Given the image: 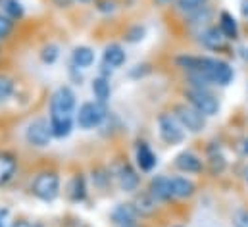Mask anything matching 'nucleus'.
I'll list each match as a JSON object with an SVG mask.
<instances>
[{
	"label": "nucleus",
	"mask_w": 248,
	"mask_h": 227,
	"mask_svg": "<svg viewBox=\"0 0 248 227\" xmlns=\"http://www.w3.org/2000/svg\"><path fill=\"white\" fill-rule=\"evenodd\" d=\"M27 195L45 206L58 202L63 196L62 171L54 166H43L35 170L27 181Z\"/></svg>",
	"instance_id": "f257e3e1"
},
{
	"label": "nucleus",
	"mask_w": 248,
	"mask_h": 227,
	"mask_svg": "<svg viewBox=\"0 0 248 227\" xmlns=\"http://www.w3.org/2000/svg\"><path fill=\"white\" fill-rule=\"evenodd\" d=\"M19 139L25 148L33 152H45L54 145L52 127L46 114H33L19 125Z\"/></svg>",
	"instance_id": "f03ea898"
},
{
	"label": "nucleus",
	"mask_w": 248,
	"mask_h": 227,
	"mask_svg": "<svg viewBox=\"0 0 248 227\" xmlns=\"http://www.w3.org/2000/svg\"><path fill=\"white\" fill-rule=\"evenodd\" d=\"M108 164H110V170L114 173L118 193H122L125 196H131L139 189H142V173L137 170V166L133 164V160L127 154H124V152L116 154Z\"/></svg>",
	"instance_id": "7ed1b4c3"
},
{
	"label": "nucleus",
	"mask_w": 248,
	"mask_h": 227,
	"mask_svg": "<svg viewBox=\"0 0 248 227\" xmlns=\"http://www.w3.org/2000/svg\"><path fill=\"white\" fill-rule=\"evenodd\" d=\"M198 73H202L214 89H227L235 81V67L227 58L216 54H200Z\"/></svg>",
	"instance_id": "20e7f679"
},
{
	"label": "nucleus",
	"mask_w": 248,
	"mask_h": 227,
	"mask_svg": "<svg viewBox=\"0 0 248 227\" xmlns=\"http://www.w3.org/2000/svg\"><path fill=\"white\" fill-rule=\"evenodd\" d=\"M79 106V97L73 85L62 83L50 91L46 100V115L48 117H75Z\"/></svg>",
	"instance_id": "39448f33"
},
{
	"label": "nucleus",
	"mask_w": 248,
	"mask_h": 227,
	"mask_svg": "<svg viewBox=\"0 0 248 227\" xmlns=\"http://www.w3.org/2000/svg\"><path fill=\"white\" fill-rule=\"evenodd\" d=\"M154 127H156L158 141L168 148H175V146L185 145L186 137H188V133L183 129L179 119L171 114V110H160L156 114Z\"/></svg>",
	"instance_id": "423d86ee"
},
{
	"label": "nucleus",
	"mask_w": 248,
	"mask_h": 227,
	"mask_svg": "<svg viewBox=\"0 0 248 227\" xmlns=\"http://www.w3.org/2000/svg\"><path fill=\"white\" fill-rule=\"evenodd\" d=\"M110 112H112L110 104H102L94 98L83 100V102H79L77 112H75V125L83 133L98 131L100 125L106 121V117L110 115Z\"/></svg>",
	"instance_id": "0eeeda50"
},
{
	"label": "nucleus",
	"mask_w": 248,
	"mask_h": 227,
	"mask_svg": "<svg viewBox=\"0 0 248 227\" xmlns=\"http://www.w3.org/2000/svg\"><path fill=\"white\" fill-rule=\"evenodd\" d=\"M181 98L186 100L190 106H194L200 114H204L208 119L217 117L221 114V98L216 93V89H190L183 87Z\"/></svg>",
	"instance_id": "6e6552de"
},
{
	"label": "nucleus",
	"mask_w": 248,
	"mask_h": 227,
	"mask_svg": "<svg viewBox=\"0 0 248 227\" xmlns=\"http://www.w3.org/2000/svg\"><path fill=\"white\" fill-rule=\"evenodd\" d=\"M170 110L179 119V123L183 125V129H185L188 135H192V137H198V135H202L208 129V121L210 119L204 114L198 112L194 106H190L186 100L173 102L170 106Z\"/></svg>",
	"instance_id": "1a4fd4ad"
},
{
	"label": "nucleus",
	"mask_w": 248,
	"mask_h": 227,
	"mask_svg": "<svg viewBox=\"0 0 248 227\" xmlns=\"http://www.w3.org/2000/svg\"><path fill=\"white\" fill-rule=\"evenodd\" d=\"M91 183H89V175L85 170H73L65 183H63V198L71 204V206H83L89 202L91 198Z\"/></svg>",
	"instance_id": "9d476101"
},
{
	"label": "nucleus",
	"mask_w": 248,
	"mask_h": 227,
	"mask_svg": "<svg viewBox=\"0 0 248 227\" xmlns=\"http://www.w3.org/2000/svg\"><path fill=\"white\" fill-rule=\"evenodd\" d=\"M190 39L194 41V45L206 52H214L216 56H219L221 52H231L233 47L231 43L223 37V33L219 31V27L216 23L200 29V31H194L190 33Z\"/></svg>",
	"instance_id": "9b49d317"
},
{
	"label": "nucleus",
	"mask_w": 248,
	"mask_h": 227,
	"mask_svg": "<svg viewBox=\"0 0 248 227\" xmlns=\"http://www.w3.org/2000/svg\"><path fill=\"white\" fill-rule=\"evenodd\" d=\"M131 160H133V164L137 166V170L140 171L142 175H152L158 168V164H160L158 152L154 150L152 143L146 137H140V135L135 137V141H133Z\"/></svg>",
	"instance_id": "f8f14e48"
},
{
	"label": "nucleus",
	"mask_w": 248,
	"mask_h": 227,
	"mask_svg": "<svg viewBox=\"0 0 248 227\" xmlns=\"http://www.w3.org/2000/svg\"><path fill=\"white\" fill-rule=\"evenodd\" d=\"M89 175V183H91V189L96 193V195H110L116 191V181H114V173L110 170V164L108 162H94L91 164V168L87 170Z\"/></svg>",
	"instance_id": "ddd939ff"
},
{
	"label": "nucleus",
	"mask_w": 248,
	"mask_h": 227,
	"mask_svg": "<svg viewBox=\"0 0 248 227\" xmlns=\"http://www.w3.org/2000/svg\"><path fill=\"white\" fill-rule=\"evenodd\" d=\"M171 164H173V170L177 171V173H183V175L194 177V175H204V173H206L204 156H200V154H198L196 150H192V148H181V150L173 156Z\"/></svg>",
	"instance_id": "4468645a"
},
{
	"label": "nucleus",
	"mask_w": 248,
	"mask_h": 227,
	"mask_svg": "<svg viewBox=\"0 0 248 227\" xmlns=\"http://www.w3.org/2000/svg\"><path fill=\"white\" fill-rule=\"evenodd\" d=\"M204 162H206V173L210 177H221L229 170V158L223 150V145L217 141H210L204 146Z\"/></svg>",
	"instance_id": "2eb2a0df"
},
{
	"label": "nucleus",
	"mask_w": 248,
	"mask_h": 227,
	"mask_svg": "<svg viewBox=\"0 0 248 227\" xmlns=\"http://www.w3.org/2000/svg\"><path fill=\"white\" fill-rule=\"evenodd\" d=\"M21 173L19 154L12 148H0V191L10 187Z\"/></svg>",
	"instance_id": "dca6fc26"
},
{
	"label": "nucleus",
	"mask_w": 248,
	"mask_h": 227,
	"mask_svg": "<svg viewBox=\"0 0 248 227\" xmlns=\"http://www.w3.org/2000/svg\"><path fill=\"white\" fill-rule=\"evenodd\" d=\"M131 198V202H133V206H135V210L139 212V216H140V220L146 224V222H152V220H156L158 216H160V212H162V204L146 191V189H139L135 195H131L129 196Z\"/></svg>",
	"instance_id": "f3484780"
},
{
	"label": "nucleus",
	"mask_w": 248,
	"mask_h": 227,
	"mask_svg": "<svg viewBox=\"0 0 248 227\" xmlns=\"http://www.w3.org/2000/svg\"><path fill=\"white\" fill-rule=\"evenodd\" d=\"M108 222H110L112 227H129V226L140 224L142 220H140L139 212L135 210L131 198H127V200L116 202V204L110 208V212H108Z\"/></svg>",
	"instance_id": "a211bd4d"
},
{
	"label": "nucleus",
	"mask_w": 248,
	"mask_h": 227,
	"mask_svg": "<svg viewBox=\"0 0 248 227\" xmlns=\"http://www.w3.org/2000/svg\"><path fill=\"white\" fill-rule=\"evenodd\" d=\"M162 206H170V204H175V198H173V193H171V175L170 173H156V175H150L146 187H144Z\"/></svg>",
	"instance_id": "6ab92c4d"
},
{
	"label": "nucleus",
	"mask_w": 248,
	"mask_h": 227,
	"mask_svg": "<svg viewBox=\"0 0 248 227\" xmlns=\"http://www.w3.org/2000/svg\"><path fill=\"white\" fill-rule=\"evenodd\" d=\"M100 62L114 67L116 71L127 67L129 62V52H127V45H124L122 41H108L104 43L102 50H100Z\"/></svg>",
	"instance_id": "aec40b11"
},
{
	"label": "nucleus",
	"mask_w": 248,
	"mask_h": 227,
	"mask_svg": "<svg viewBox=\"0 0 248 227\" xmlns=\"http://www.w3.org/2000/svg\"><path fill=\"white\" fill-rule=\"evenodd\" d=\"M216 17H217V10L212 4H208L204 8H198V10H194V12L183 16L181 17V23H183V27H185L188 33H194V31H200V29L216 23Z\"/></svg>",
	"instance_id": "412c9836"
},
{
	"label": "nucleus",
	"mask_w": 248,
	"mask_h": 227,
	"mask_svg": "<svg viewBox=\"0 0 248 227\" xmlns=\"http://www.w3.org/2000/svg\"><path fill=\"white\" fill-rule=\"evenodd\" d=\"M67 64H71V65H75L83 71H89L98 64V52H96L94 47H91L87 43H79V45L71 47Z\"/></svg>",
	"instance_id": "4be33fe9"
},
{
	"label": "nucleus",
	"mask_w": 248,
	"mask_h": 227,
	"mask_svg": "<svg viewBox=\"0 0 248 227\" xmlns=\"http://www.w3.org/2000/svg\"><path fill=\"white\" fill-rule=\"evenodd\" d=\"M171 193H173L175 202H190L198 195V183L190 175L173 173L171 175Z\"/></svg>",
	"instance_id": "5701e85b"
},
{
	"label": "nucleus",
	"mask_w": 248,
	"mask_h": 227,
	"mask_svg": "<svg viewBox=\"0 0 248 227\" xmlns=\"http://www.w3.org/2000/svg\"><path fill=\"white\" fill-rule=\"evenodd\" d=\"M216 25L219 27V31L223 33V37L233 45L241 41V21L239 17L229 12V10H219L217 17H216Z\"/></svg>",
	"instance_id": "b1692460"
},
{
	"label": "nucleus",
	"mask_w": 248,
	"mask_h": 227,
	"mask_svg": "<svg viewBox=\"0 0 248 227\" xmlns=\"http://www.w3.org/2000/svg\"><path fill=\"white\" fill-rule=\"evenodd\" d=\"M89 89H91V95L94 100L102 102V104H110L112 102V95H114V85H112V79L108 77H102V75H94L89 83Z\"/></svg>",
	"instance_id": "393cba45"
},
{
	"label": "nucleus",
	"mask_w": 248,
	"mask_h": 227,
	"mask_svg": "<svg viewBox=\"0 0 248 227\" xmlns=\"http://www.w3.org/2000/svg\"><path fill=\"white\" fill-rule=\"evenodd\" d=\"M17 93H19V81L12 73L0 69V108L16 100Z\"/></svg>",
	"instance_id": "a878e982"
},
{
	"label": "nucleus",
	"mask_w": 248,
	"mask_h": 227,
	"mask_svg": "<svg viewBox=\"0 0 248 227\" xmlns=\"http://www.w3.org/2000/svg\"><path fill=\"white\" fill-rule=\"evenodd\" d=\"M148 37V27L142 21H133L129 25H125L122 31V43L127 47H135L144 43V39Z\"/></svg>",
	"instance_id": "bb28decb"
},
{
	"label": "nucleus",
	"mask_w": 248,
	"mask_h": 227,
	"mask_svg": "<svg viewBox=\"0 0 248 227\" xmlns=\"http://www.w3.org/2000/svg\"><path fill=\"white\" fill-rule=\"evenodd\" d=\"M124 131H125V123H124V119H122V115L112 110V112H110V115L106 117V121L100 125V129H98L96 133H98L102 139L112 141V139L120 137Z\"/></svg>",
	"instance_id": "cd10ccee"
},
{
	"label": "nucleus",
	"mask_w": 248,
	"mask_h": 227,
	"mask_svg": "<svg viewBox=\"0 0 248 227\" xmlns=\"http://www.w3.org/2000/svg\"><path fill=\"white\" fill-rule=\"evenodd\" d=\"M37 58L46 67L56 65L60 62V58H62V47H60V43H56V41H45L39 47V50H37Z\"/></svg>",
	"instance_id": "c85d7f7f"
},
{
	"label": "nucleus",
	"mask_w": 248,
	"mask_h": 227,
	"mask_svg": "<svg viewBox=\"0 0 248 227\" xmlns=\"http://www.w3.org/2000/svg\"><path fill=\"white\" fill-rule=\"evenodd\" d=\"M152 73H154V64L148 62V60L135 62L133 65H129V67L125 69V77H127L129 81H135V83H140V81L148 79Z\"/></svg>",
	"instance_id": "c756f323"
},
{
	"label": "nucleus",
	"mask_w": 248,
	"mask_h": 227,
	"mask_svg": "<svg viewBox=\"0 0 248 227\" xmlns=\"http://www.w3.org/2000/svg\"><path fill=\"white\" fill-rule=\"evenodd\" d=\"M0 12L16 23H21L27 17V6L23 0H0Z\"/></svg>",
	"instance_id": "7c9ffc66"
},
{
	"label": "nucleus",
	"mask_w": 248,
	"mask_h": 227,
	"mask_svg": "<svg viewBox=\"0 0 248 227\" xmlns=\"http://www.w3.org/2000/svg\"><path fill=\"white\" fill-rule=\"evenodd\" d=\"M122 0H94L93 2V10L104 17V19H110V17H116L120 12H122Z\"/></svg>",
	"instance_id": "2f4dec72"
},
{
	"label": "nucleus",
	"mask_w": 248,
	"mask_h": 227,
	"mask_svg": "<svg viewBox=\"0 0 248 227\" xmlns=\"http://www.w3.org/2000/svg\"><path fill=\"white\" fill-rule=\"evenodd\" d=\"M208 4H212V0H177L175 6H173V12L179 17H183L186 14H190V12L198 10V8H204Z\"/></svg>",
	"instance_id": "473e14b6"
},
{
	"label": "nucleus",
	"mask_w": 248,
	"mask_h": 227,
	"mask_svg": "<svg viewBox=\"0 0 248 227\" xmlns=\"http://www.w3.org/2000/svg\"><path fill=\"white\" fill-rule=\"evenodd\" d=\"M16 31H17V23L0 12V43L6 45L8 41H12Z\"/></svg>",
	"instance_id": "72a5a7b5"
},
{
	"label": "nucleus",
	"mask_w": 248,
	"mask_h": 227,
	"mask_svg": "<svg viewBox=\"0 0 248 227\" xmlns=\"http://www.w3.org/2000/svg\"><path fill=\"white\" fill-rule=\"evenodd\" d=\"M85 73H87V71H83V69H79V67H75V65H71V64H67V67H65L67 83L73 85V87H83V85H85V81H87V75H85Z\"/></svg>",
	"instance_id": "f704fd0d"
},
{
	"label": "nucleus",
	"mask_w": 248,
	"mask_h": 227,
	"mask_svg": "<svg viewBox=\"0 0 248 227\" xmlns=\"http://www.w3.org/2000/svg\"><path fill=\"white\" fill-rule=\"evenodd\" d=\"M231 227H248V208H235L229 216Z\"/></svg>",
	"instance_id": "c9c22d12"
},
{
	"label": "nucleus",
	"mask_w": 248,
	"mask_h": 227,
	"mask_svg": "<svg viewBox=\"0 0 248 227\" xmlns=\"http://www.w3.org/2000/svg\"><path fill=\"white\" fill-rule=\"evenodd\" d=\"M14 222V212L10 206L0 204V227H10Z\"/></svg>",
	"instance_id": "e433bc0d"
},
{
	"label": "nucleus",
	"mask_w": 248,
	"mask_h": 227,
	"mask_svg": "<svg viewBox=\"0 0 248 227\" xmlns=\"http://www.w3.org/2000/svg\"><path fill=\"white\" fill-rule=\"evenodd\" d=\"M48 2L58 12H71L77 6V0H48Z\"/></svg>",
	"instance_id": "4c0bfd02"
},
{
	"label": "nucleus",
	"mask_w": 248,
	"mask_h": 227,
	"mask_svg": "<svg viewBox=\"0 0 248 227\" xmlns=\"http://www.w3.org/2000/svg\"><path fill=\"white\" fill-rule=\"evenodd\" d=\"M235 150H237V154H239L241 158H248V135H243V137L237 141Z\"/></svg>",
	"instance_id": "58836bf2"
},
{
	"label": "nucleus",
	"mask_w": 248,
	"mask_h": 227,
	"mask_svg": "<svg viewBox=\"0 0 248 227\" xmlns=\"http://www.w3.org/2000/svg\"><path fill=\"white\" fill-rule=\"evenodd\" d=\"M96 75H102V77L114 79L116 69H114V67H110V65H106V64H102V62H98V65H96Z\"/></svg>",
	"instance_id": "ea45409f"
},
{
	"label": "nucleus",
	"mask_w": 248,
	"mask_h": 227,
	"mask_svg": "<svg viewBox=\"0 0 248 227\" xmlns=\"http://www.w3.org/2000/svg\"><path fill=\"white\" fill-rule=\"evenodd\" d=\"M150 2L158 10H173V6H175L177 0H150Z\"/></svg>",
	"instance_id": "a19ab883"
},
{
	"label": "nucleus",
	"mask_w": 248,
	"mask_h": 227,
	"mask_svg": "<svg viewBox=\"0 0 248 227\" xmlns=\"http://www.w3.org/2000/svg\"><path fill=\"white\" fill-rule=\"evenodd\" d=\"M10 227H33V222L29 218H14Z\"/></svg>",
	"instance_id": "79ce46f5"
},
{
	"label": "nucleus",
	"mask_w": 248,
	"mask_h": 227,
	"mask_svg": "<svg viewBox=\"0 0 248 227\" xmlns=\"http://www.w3.org/2000/svg\"><path fill=\"white\" fill-rule=\"evenodd\" d=\"M237 56L241 58L243 62H247V64H248V45H245V47H239V49H237Z\"/></svg>",
	"instance_id": "37998d69"
},
{
	"label": "nucleus",
	"mask_w": 248,
	"mask_h": 227,
	"mask_svg": "<svg viewBox=\"0 0 248 227\" xmlns=\"http://www.w3.org/2000/svg\"><path fill=\"white\" fill-rule=\"evenodd\" d=\"M239 8H241V16L247 19V23H248V0H241Z\"/></svg>",
	"instance_id": "c03bdc74"
},
{
	"label": "nucleus",
	"mask_w": 248,
	"mask_h": 227,
	"mask_svg": "<svg viewBox=\"0 0 248 227\" xmlns=\"http://www.w3.org/2000/svg\"><path fill=\"white\" fill-rule=\"evenodd\" d=\"M243 181H245V185L248 187V164L243 168Z\"/></svg>",
	"instance_id": "a18cd8bd"
},
{
	"label": "nucleus",
	"mask_w": 248,
	"mask_h": 227,
	"mask_svg": "<svg viewBox=\"0 0 248 227\" xmlns=\"http://www.w3.org/2000/svg\"><path fill=\"white\" fill-rule=\"evenodd\" d=\"M94 0H77V6H93Z\"/></svg>",
	"instance_id": "49530a36"
},
{
	"label": "nucleus",
	"mask_w": 248,
	"mask_h": 227,
	"mask_svg": "<svg viewBox=\"0 0 248 227\" xmlns=\"http://www.w3.org/2000/svg\"><path fill=\"white\" fill-rule=\"evenodd\" d=\"M33 227H48L45 222H33Z\"/></svg>",
	"instance_id": "de8ad7c7"
},
{
	"label": "nucleus",
	"mask_w": 248,
	"mask_h": 227,
	"mask_svg": "<svg viewBox=\"0 0 248 227\" xmlns=\"http://www.w3.org/2000/svg\"><path fill=\"white\" fill-rule=\"evenodd\" d=\"M4 56V43H0V60Z\"/></svg>",
	"instance_id": "09e8293b"
},
{
	"label": "nucleus",
	"mask_w": 248,
	"mask_h": 227,
	"mask_svg": "<svg viewBox=\"0 0 248 227\" xmlns=\"http://www.w3.org/2000/svg\"><path fill=\"white\" fill-rule=\"evenodd\" d=\"M129 227H146V226H144V222H140V224H137V226H129Z\"/></svg>",
	"instance_id": "8fccbe9b"
},
{
	"label": "nucleus",
	"mask_w": 248,
	"mask_h": 227,
	"mask_svg": "<svg viewBox=\"0 0 248 227\" xmlns=\"http://www.w3.org/2000/svg\"><path fill=\"white\" fill-rule=\"evenodd\" d=\"M170 227H186V226H183V224H173V226H170Z\"/></svg>",
	"instance_id": "3c124183"
},
{
	"label": "nucleus",
	"mask_w": 248,
	"mask_h": 227,
	"mask_svg": "<svg viewBox=\"0 0 248 227\" xmlns=\"http://www.w3.org/2000/svg\"><path fill=\"white\" fill-rule=\"evenodd\" d=\"M75 227H87V226H83V224H77Z\"/></svg>",
	"instance_id": "603ef678"
}]
</instances>
